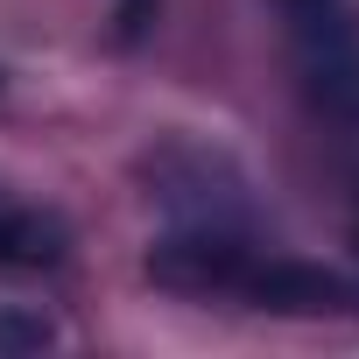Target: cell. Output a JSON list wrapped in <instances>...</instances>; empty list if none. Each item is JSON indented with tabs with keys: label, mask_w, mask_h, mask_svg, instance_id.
Wrapping results in <instances>:
<instances>
[{
	"label": "cell",
	"mask_w": 359,
	"mask_h": 359,
	"mask_svg": "<svg viewBox=\"0 0 359 359\" xmlns=\"http://www.w3.org/2000/svg\"><path fill=\"white\" fill-rule=\"evenodd\" d=\"M240 303L275 310V317H338V310H352V282L331 275V268H317V261L254 254L247 282H240Z\"/></svg>",
	"instance_id": "obj_1"
},
{
	"label": "cell",
	"mask_w": 359,
	"mask_h": 359,
	"mask_svg": "<svg viewBox=\"0 0 359 359\" xmlns=\"http://www.w3.org/2000/svg\"><path fill=\"white\" fill-rule=\"evenodd\" d=\"M303 29H310V78H317V92L338 113H359V29L345 15H331V0L303 15Z\"/></svg>",
	"instance_id": "obj_2"
},
{
	"label": "cell",
	"mask_w": 359,
	"mask_h": 359,
	"mask_svg": "<svg viewBox=\"0 0 359 359\" xmlns=\"http://www.w3.org/2000/svg\"><path fill=\"white\" fill-rule=\"evenodd\" d=\"M0 261L8 268H57L64 261V226L29 212V205H0Z\"/></svg>",
	"instance_id": "obj_3"
},
{
	"label": "cell",
	"mask_w": 359,
	"mask_h": 359,
	"mask_svg": "<svg viewBox=\"0 0 359 359\" xmlns=\"http://www.w3.org/2000/svg\"><path fill=\"white\" fill-rule=\"evenodd\" d=\"M57 331L43 317H22V310H0V352H43Z\"/></svg>",
	"instance_id": "obj_4"
},
{
	"label": "cell",
	"mask_w": 359,
	"mask_h": 359,
	"mask_svg": "<svg viewBox=\"0 0 359 359\" xmlns=\"http://www.w3.org/2000/svg\"><path fill=\"white\" fill-rule=\"evenodd\" d=\"M155 15H162V0H113V36L120 43H141Z\"/></svg>",
	"instance_id": "obj_5"
}]
</instances>
